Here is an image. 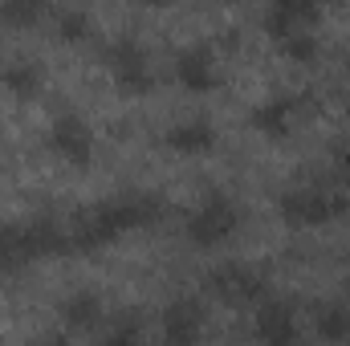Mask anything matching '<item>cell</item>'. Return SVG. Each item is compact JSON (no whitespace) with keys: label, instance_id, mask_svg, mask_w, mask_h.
<instances>
[{"label":"cell","instance_id":"1","mask_svg":"<svg viewBox=\"0 0 350 346\" xmlns=\"http://www.w3.org/2000/svg\"><path fill=\"white\" fill-rule=\"evenodd\" d=\"M342 208H347V200L338 191H326V187H293L281 196V220L293 228L326 224V220L342 216Z\"/></svg>","mask_w":350,"mask_h":346},{"label":"cell","instance_id":"2","mask_svg":"<svg viewBox=\"0 0 350 346\" xmlns=\"http://www.w3.org/2000/svg\"><path fill=\"white\" fill-rule=\"evenodd\" d=\"M241 216H237V204L228 196H208L204 208L187 220V237L200 245V249H212V245H224L232 232H237Z\"/></svg>","mask_w":350,"mask_h":346},{"label":"cell","instance_id":"3","mask_svg":"<svg viewBox=\"0 0 350 346\" xmlns=\"http://www.w3.org/2000/svg\"><path fill=\"white\" fill-rule=\"evenodd\" d=\"M49 147H53L57 159H66V163H74V168H86L90 159H94V135H90V127L78 114H62V118L53 122Z\"/></svg>","mask_w":350,"mask_h":346},{"label":"cell","instance_id":"4","mask_svg":"<svg viewBox=\"0 0 350 346\" xmlns=\"http://www.w3.org/2000/svg\"><path fill=\"white\" fill-rule=\"evenodd\" d=\"M208 289H212L224 306H253V302H261L265 281L253 269H245V265H224V269L212 273Z\"/></svg>","mask_w":350,"mask_h":346},{"label":"cell","instance_id":"5","mask_svg":"<svg viewBox=\"0 0 350 346\" xmlns=\"http://www.w3.org/2000/svg\"><path fill=\"white\" fill-rule=\"evenodd\" d=\"M110 74L122 94H147L151 90V70H147V57L135 41H118L110 49Z\"/></svg>","mask_w":350,"mask_h":346},{"label":"cell","instance_id":"6","mask_svg":"<svg viewBox=\"0 0 350 346\" xmlns=\"http://www.w3.org/2000/svg\"><path fill=\"white\" fill-rule=\"evenodd\" d=\"M29 261H37L25 224H4L0 228V277H12L16 269H25Z\"/></svg>","mask_w":350,"mask_h":346},{"label":"cell","instance_id":"7","mask_svg":"<svg viewBox=\"0 0 350 346\" xmlns=\"http://www.w3.org/2000/svg\"><path fill=\"white\" fill-rule=\"evenodd\" d=\"M175 78H179V86H187L191 94H204V90L216 86V66H212V57L204 49H187L175 62Z\"/></svg>","mask_w":350,"mask_h":346},{"label":"cell","instance_id":"8","mask_svg":"<svg viewBox=\"0 0 350 346\" xmlns=\"http://www.w3.org/2000/svg\"><path fill=\"white\" fill-rule=\"evenodd\" d=\"M293 122H297V98H273L253 114V127L269 139H285L293 131Z\"/></svg>","mask_w":350,"mask_h":346},{"label":"cell","instance_id":"9","mask_svg":"<svg viewBox=\"0 0 350 346\" xmlns=\"http://www.w3.org/2000/svg\"><path fill=\"white\" fill-rule=\"evenodd\" d=\"M212 143H216V131L208 122H200V118L179 122V127L167 131V147L179 151V155H204V151H212Z\"/></svg>","mask_w":350,"mask_h":346},{"label":"cell","instance_id":"10","mask_svg":"<svg viewBox=\"0 0 350 346\" xmlns=\"http://www.w3.org/2000/svg\"><path fill=\"white\" fill-rule=\"evenodd\" d=\"M257 338H265V343H293L297 338V322H293L289 306H281V302L265 306L257 314Z\"/></svg>","mask_w":350,"mask_h":346},{"label":"cell","instance_id":"11","mask_svg":"<svg viewBox=\"0 0 350 346\" xmlns=\"http://www.w3.org/2000/svg\"><path fill=\"white\" fill-rule=\"evenodd\" d=\"M200 326H204V314L196 302H175L163 318V334L172 343H196L200 338Z\"/></svg>","mask_w":350,"mask_h":346},{"label":"cell","instance_id":"12","mask_svg":"<svg viewBox=\"0 0 350 346\" xmlns=\"http://www.w3.org/2000/svg\"><path fill=\"white\" fill-rule=\"evenodd\" d=\"M45 16V0H4L0 4V21L12 29H33Z\"/></svg>","mask_w":350,"mask_h":346},{"label":"cell","instance_id":"13","mask_svg":"<svg viewBox=\"0 0 350 346\" xmlns=\"http://www.w3.org/2000/svg\"><path fill=\"white\" fill-rule=\"evenodd\" d=\"M4 86H8L12 98H33L37 86H41V70L33 62H16V66L4 70Z\"/></svg>","mask_w":350,"mask_h":346},{"label":"cell","instance_id":"14","mask_svg":"<svg viewBox=\"0 0 350 346\" xmlns=\"http://www.w3.org/2000/svg\"><path fill=\"white\" fill-rule=\"evenodd\" d=\"M62 314H66V322H70V326H78V330H90V326H98V322H102V306H98V297H90V293L70 297Z\"/></svg>","mask_w":350,"mask_h":346},{"label":"cell","instance_id":"15","mask_svg":"<svg viewBox=\"0 0 350 346\" xmlns=\"http://www.w3.org/2000/svg\"><path fill=\"white\" fill-rule=\"evenodd\" d=\"M314 326H318V334H322L326 343H338V338L350 334V314L342 306H322V310L314 314Z\"/></svg>","mask_w":350,"mask_h":346},{"label":"cell","instance_id":"16","mask_svg":"<svg viewBox=\"0 0 350 346\" xmlns=\"http://www.w3.org/2000/svg\"><path fill=\"white\" fill-rule=\"evenodd\" d=\"M281 49H285V57H293V62H314V57H318V41H314L306 29L281 37Z\"/></svg>","mask_w":350,"mask_h":346},{"label":"cell","instance_id":"17","mask_svg":"<svg viewBox=\"0 0 350 346\" xmlns=\"http://www.w3.org/2000/svg\"><path fill=\"white\" fill-rule=\"evenodd\" d=\"M86 33H90V21H86V12H66L62 21H57V37L62 41H86Z\"/></svg>","mask_w":350,"mask_h":346}]
</instances>
